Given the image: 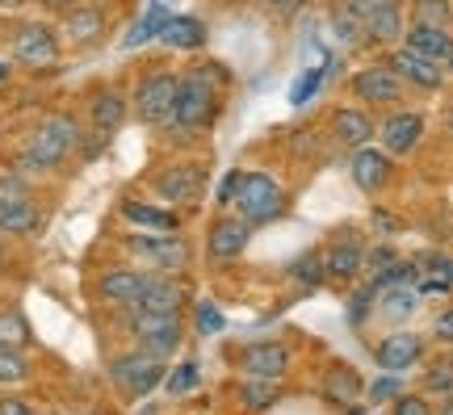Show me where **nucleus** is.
I'll use <instances>...</instances> for the list:
<instances>
[{
	"instance_id": "obj_4",
	"label": "nucleus",
	"mask_w": 453,
	"mask_h": 415,
	"mask_svg": "<svg viewBox=\"0 0 453 415\" xmlns=\"http://www.w3.org/2000/svg\"><path fill=\"white\" fill-rule=\"evenodd\" d=\"M180 72L173 67H147L139 84L130 88V118H139L147 130H164L173 118V101H177Z\"/></svg>"
},
{
	"instance_id": "obj_44",
	"label": "nucleus",
	"mask_w": 453,
	"mask_h": 415,
	"mask_svg": "<svg viewBox=\"0 0 453 415\" xmlns=\"http://www.w3.org/2000/svg\"><path fill=\"white\" fill-rule=\"evenodd\" d=\"M370 227H373V235H382V240H395V235L403 231V219H399V214H390L387 206H373V210H370Z\"/></svg>"
},
{
	"instance_id": "obj_47",
	"label": "nucleus",
	"mask_w": 453,
	"mask_h": 415,
	"mask_svg": "<svg viewBox=\"0 0 453 415\" xmlns=\"http://www.w3.org/2000/svg\"><path fill=\"white\" fill-rule=\"evenodd\" d=\"M395 260H399V252H395L390 243H378V248H370V252H365V273H370V277H373V273L390 269Z\"/></svg>"
},
{
	"instance_id": "obj_6",
	"label": "nucleus",
	"mask_w": 453,
	"mask_h": 415,
	"mask_svg": "<svg viewBox=\"0 0 453 415\" xmlns=\"http://www.w3.org/2000/svg\"><path fill=\"white\" fill-rule=\"evenodd\" d=\"M9 55H13V64L30 67V72H50V67H59V59H64V34L55 30L47 17L21 21L9 34Z\"/></svg>"
},
{
	"instance_id": "obj_34",
	"label": "nucleus",
	"mask_w": 453,
	"mask_h": 415,
	"mask_svg": "<svg viewBox=\"0 0 453 415\" xmlns=\"http://www.w3.org/2000/svg\"><path fill=\"white\" fill-rule=\"evenodd\" d=\"M197 386H202V365H197L194 357H189V361H180L173 373H164V390H168L173 399L189 395V390H197Z\"/></svg>"
},
{
	"instance_id": "obj_23",
	"label": "nucleus",
	"mask_w": 453,
	"mask_h": 415,
	"mask_svg": "<svg viewBox=\"0 0 453 415\" xmlns=\"http://www.w3.org/2000/svg\"><path fill=\"white\" fill-rule=\"evenodd\" d=\"M424 352H428L424 335H416V332H387L382 340H378V349H373V361H378L382 373H407V369H416L424 361Z\"/></svg>"
},
{
	"instance_id": "obj_52",
	"label": "nucleus",
	"mask_w": 453,
	"mask_h": 415,
	"mask_svg": "<svg viewBox=\"0 0 453 415\" xmlns=\"http://www.w3.org/2000/svg\"><path fill=\"white\" fill-rule=\"evenodd\" d=\"M9 76H13V64H4V59H0V84L9 81Z\"/></svg>"
},
{
	"instance_id": "obj_24",
	"label": "nucleus",
	"mask_w": 453,
	"mask_h": 415,
	"mask_svg": "<svg viewBox=\"0 0 453 415\" xmlns=\"http://www.w3.org/2000/svg\"><path fill=\"white\" fill-rule=\"evenodd\" d=\"M189 306V286H185V273H147L143 298L139 311H173L180 315Z\"/></svg>"
},
{
	"instance_id": "obj_29",
	"label": "nucleus",
	"mask_w": 453,
	"mask_h": 415,
	"mask_svg": "<svg viewBox=\"0 0 453 415\" xmlns=\"http://www.w3.org/2000/svg\"><path fill=\"white\" fill-rule=\"evenodd\" d=\"M327 21H332V34H336L340 47H365V17L357 13L349 0H340V4H332V13H327Z\"/></svg>"
},
{
	"instance_id": "obj_8",
	"label": "nucleus",
	"mask_w": 453,
	"mask_h": 415,
	"mask_svg": "<svg viewBox=\"0 0 453 415\" xmlns=\"http://www.w3.org/2000/svg\"><path fill=\"white\" fill-rule=\"evenodd\" d=\"M42 227V206L34 202L30 193V176L13 173L0 176V235H13V240H30Z\"/></svg>"
},
{
	"instance_id": "obj_26",
	"label": "nucleus",
	"mask_w": 453,
	"mask_h": 415,
	"mask_svg": "<svg viewBox=\"0 0 453 415\" xmlns=\"http://www.w3.org/2000/svg\"><path fill=\"white\" fill-rule=\"evenodd\" d=\"M403 47L433 59L437 67H445V76H453V34L441 26H424V21H407Z\"/></svg>"
},
{
	"instance_id": "obj_31",
	"label": "nucleus",
	"mask_w": 453,
	"mask_h": 415,
	"mask_svg": "<svg viewBox=\"0 0 453 415\" xmlns=\"http://www.w3.org/2000/svg\"><path fill=\"white\" fill-rule=\"evenodd\" d=\"M324 84H327V64L324 67H319V64L303 67V72L294 76V84H290V105H294V110H307L311 101L324 93Z\"/></svg>"
},
{
	"instance_id": "obj_5",
	"label": "nucleus",
	"mask_w": 453,
	"mask_h": 415,
	"mask_svg": "<svg viewBox=\"0 0 453 415\" xmlns=\"http://www.w3.org/2000/svg\"><path fill=\"white\" fill-rule=\"evenodd\" d=\"M211 189V168L197 160H173L151 173V197L164 206L177 210H194Z\"/></svg>"
},
{
	"instance_id": "obj_30",
	"label": "nucleus",
	"mask_w": 453,
	"mask_h": 415,
	"mask_svg": "<svg viewBox=\"0 0 453 415\" xmlns=\"http://www.w3.org/2000/svg\"><path fill=\"white\" fill-rule=\"evenodd\" d=\"M361 390H365V382L357 378V369H349V365H332V369L324 373V395H327L332 403H340V407H357Z\"/></svg>"
},
{
	"instance_id": "obj_17",
	"label": "nucleus",
	"mask_w": 453,
	"mask_h": 415,
	"mask_svg": "<svg viewBox=\"0 0 453 415\" xmlns=\"http://www.w3.org/2000/svg\"><path fill=\"white\" fill-rule=\"evenodd\" d=\"M327 139L336 147H344V151H357V147H365L378 139V118H373V110H365V105H336V110L327 113Z\"/></svg>"
},
{
	"instance_id": "obj_51",
	"label": "nucleus",
	"mask_w": 453,
	"mask_h": 415,
	"mask_svg": "<svg viewBox=\"0 0 453 415\" xmlns=\"http://www.w3.org/2000/svg\"><path fill=\"white\" fill-rule=\"evenodd\" d=\"M42 4V13H64V9H72L76 0H38Z\"/></svg>"
},
{
	"instance_id": "obj_36",
	"label": "nucleus",
	"mask_w": 453,
	"mask_h": 415,
	"mask_svg": "<svg viewBox=\"0 0 453 415\" xmlns=\"http://www.w3.org/2000/svg\"><path fill=\"white\" fill-rule=\"evenodd\" d=\"M30 378V357L26 349H9V344H0V386H17Z\"/></svg>"
},
{
	"instance_id": "obj_49",
	"label": "nucleus",
	"mask_w": 453,
	"mask_h": 415,
	"mask_svg": "<svg viewBox=\"0 0 453 415\" xmlns=\"http://www.w3.org/2000/svg\"><path fill=\"white\" fill-rule=\"evenodd\" d=\"M433 340L453 349V306H449V311H441L437 319H433Z\"/></svg>"
},
{
	"instance_id": "obj_20",
	"label": "nucleus",
	"mask_w": 453,
	"mask_h": 415,
	"mask_svg": "<svg viewBox=\"0 0 453 415\" xmlns=\"http://www.w3.org/2000/svg\"><path fill=\"white\" fill-rule=\"evenodd\" d=\"M407 4L403 0H373L365 9V47H378V50H390L403 42L407 34Z\"/></svg>"
},
{
	"instance_id": "obj_21",
	"label": "nucleus",
	"mask_w": 453,
	"mask_h": 415,
	"mask_svg": "<svg viewBox=\"0 0 453 415\" xmlns=\"http://www.w3.org/2000/svg\"><path fill=\"white\" fill-rule=\"evenodd\" d=\"M387 67L407 84V88H416V93H441L445 81H449L445 67H437L433 59H424V55H416V50H407L403 42L387 50Z\"/></svg>"
},
{
	"instance_id": "obj_14",
	"label": "nucleus",
	"mask_w": 453,
	"mask_h": 415,
	"mask_svg": "<svg viewBox=\"0 0 453 415\" xmlns=\"http://www.w3.org/2000/svg\"><path fill=\"white\" fill-rule=\"evenodd\" d=\"M424 134H428V118L420 110H387V118L378 122V147L395 156V160H403L411 156L416 147L424 143Z\"/></svg>"
},
{
	"instance_id": "obj_40",
	"label": "nucleus",
	"mask_w": 453,
	"mask_h": 415,
	"mask_svg": "<svg viewBox=\"0 0 453 415\" xmlns=\"http://www.w3.org/2000/svg\"><path fill=\"white\" fill-rule=\"evenodd\" d=\"M223 327H226L223 311H219V306H214L211 298H197V303H194V332L211 340V335H219Z\"/></svg>"
},
{
	"instance_id": "obj_43",
	"label": "nucleus",
	"mask_w": 453,
	"mask_h": 415,
	"mask_svg": "<svg viewBox=\"0 0 453 415\" xmlns=\"http://www.w3.org/2000/svg\"><path fill=\"white\" fill-rule=\"evenodd\" d=\"M240 176H243V168H226L223 181L214 185V206H219V210H231V206H235V193H240Z\"/></svg>"
},
{
	"instance_id": "obj_18",
	"label": "nucleus",
	"mask_w": 453,
	"mask_h": 415,
	"mask_svg": "<svg viewBox=\"0 0 453 415\" xmlns=\"http://www.w3.org/2000/svg\"><path fill=\"white\" fill-rule=\"evenodd\" d=\"M365 252H370V243L361 240V235L340 231L324 252L327 281H336V286H353V281H361V277H365Z\"/></svg>"
},
{
	"instance_id": "obj_2",
	"label": "nucleus",
	"mask_w": 453,
	"mask_h": 415,
	"mask_svg": "<svg viewBox=\"0 0 453 415\" xmlns=\"http://www.w3.org/2000/svg\"><path fill=\"white\" fill-rule=\"evenodd\" d=\"M223 101L226 93L223 88H214L211 81H202L194 67H185L180 72V84H177V101H173V118H168V127L177 139H197V134H211L214 122H219V113H223Z\"/></svg>"
},
{
	"instance_id": "obj_16",
	"label": "nucleus",
	"mask_w": 453,
	"mask_h": 415,
	"mask_svg": "<svg viewBox=\"0 0 453 415\" xmlns=\"http://www.w3.org/2000/svg\"><path fill=\"white\" fill-rule=\"evenodd\" d=\"M248 243H252V227L243 223L235 210H219V219L206 227V260L219 265V269L240 260L248 252Z\"/></svg>"
},
{
	"instance_id": "obj_22",
	"label": "nucleus",
	"mask_w": 453,
	"mask_h": 415,
	"mask_svg": "<svg viewBox=\"0 0 453 415\" xmlns=\"http://www.w3.org/2000/svg\"><path fill=\"white\" fill-rule=\"evenodd\" d=\"M143 286H147V269L118 265V269H105L97 281H93V294H97V303H105V306L134 311V306H139V298H143Z\"/></svg>"
},
{
	"instance_id": "obj_25",
	"label": "nucleus",
	"mask_w": 453,
	"mask_h": 415,
	"mask_svg": "<svg viewBox=\"0 0 453 415\" xmlns=\"http://www.w3.org/2000/svg\"><path fill=\"white\" fill-rule=\"evenodd\" d=\"M290 369H294V352H290V344H281V340H260L252 349H243V373H248V378L281 382Z\"/></svg>"
},
{
	"instance_id": "obj_41",
	"label": "nucleus",
	"mask_w": 453,
	"mask_h": 415,
	"mask_svg": "<svg viewBox=\"0 0 453 415\" xmlns=\"http://www.w3.org/2000/svg\"><path fill=\"white\" fill-rule=\"evenodd\" d=\"M370 311H378V289L365 281V286H357L353 294H349V323L361 327V323L370 319Z\"/></svg>"
},
{
	"instance_id": "obj_37",
	"label": "nucleus",
	"mask_w": 453,
	"mask_h": 415,
	"mask_svg": "<svg viewBox=\"0 0 453 415\" xmlns=\"http://www.w3.org/2000/svg\"><path fill=\"white\" fill-rule=\"evenodd\" d=\"M240 399L248 411H269L277 403V382H269V378H248V382L240 386Z\"/></svg>"
},
{
	"instance_id": "obj_9",
	"label": "nucleus",
	"mask_w": 453,
	"mask_h": 415,
	"mask_svg": "<svg viewBox=\"0 0 453 415\" xmlns=\"http://www.w3.org/2000/svg\"><path fill=\"white\" fill-rule=\"evenodd\" d=\"M164 373H168L164 357L139 349V344L130 352H118L110 361V382L118 386L127 399H147L156 386H164Z\"/></svg>"
},
{
	"instance_id": "obj_1",
	"label": "nucleus",
	"mask_w": 453,
	"mask_h": 415,
	"mask_svg": "<svg viewBox=\"0 0 453 415\" xmlns=\"http://www.w3.org/2000/svg\"><path fill=\"white\" fill-rule=\"evenodd\" d=\"M81 147H84L81 118L67 113V110H55L30 130V139H26V147L17 151L13 168L21 176H50V173H59Z\"/></svg>"
},
{
	"instance_id": "obj_54",
	"label": "nucleus",
	"mask_w": 453,
	"mask_h": 415,
	"mask_svg": "<svg viewBox=\"0 0 453 415\" xmlns=\"http://www.w3.org/2000/svg\"><path fill=\"white\" fill-rule=\"evenodd\" d=\"M441 415H453V399H449V403H445V407H441Z\"/></svg>"
},
{
	"instance_id": "obj_13",
	"label": "nucleus",
	"mask_w": 453,
	"mask_h": 415,
	"mask_svg": "<svg viewBox=\"0 0 453 415\" xmlns=\"http://www.w3.org/2000/svg\"><path fill=\"white\" fill-rule=\"evenodd\" d=\"M130 122V96L122 88H97V93L88 96V134H93V156H97L101 147L110 143L118 130Z\"/></svg>"
},
{
	"instance_id": "obj_7",
	"label": "nucleus",
	"mask_w": 453,
	"mask_h": 415,
	"mask_svg": "<svg viewBox=\"0 0 453 415\" xmlns=\"http://www.w3.org/2000/svg\"><path fill=\"white\" fill-rule=\"evenodd\" d=\"M127 248L147 273H189L194 269V243L185 235H151V231H130L122 235Z\"/></svg>"
},
{
	"instance_id": "obj_48",
	"label": "nucleus",
	"mask_w": 453,
	"mask_h": 415,
	"mask_svg": "<svg viewBox=\"0 0 453 415\" xmlns=\"http://www.w3.org/2000/svg\"><path fill=\"white\" fill-rule=\"evenodd\" d=\"M260 4H265L277 21H286V26H290L294 17H298V9H303V0H260Z\"/></svg>"
},
{
	"instance_id": "obj_55",
	"label": "nucleus",
	"mask_w": 453,
	"mask_h": 415,
	"mask_svg": "<svg viewBox=\"0 0 453 415\" xmlns=\"http://www.w3.org/2000/svg\"><path fill=\"white\" fill-rule=\"evenodd\" d=\"M0 273H4V240H0Z\"/></svg>"
},
{
	"instance_id": "obj_56",
	"label": "nucleus",
	"mask_w": 453,
	"mask_h": 415,
	"mask_svg": "<svg viewBox=\"0 0 453 415\" xmlns=\"http://www.w3.org/2000/svg\"><path fill=\"white\" fill-rule=\"evenodd\" d=\"M445 127H449V139H453V110H449V122H445Z\"/></svg>"
},
{
	"instance_id": "obj_53",
	"label": "nucleus",
	"mask_w": 453,
	"mask_h": 415,
	"mask_svg": "<svg viewBox=\"0 0 453 415\" xmlns=\"http://www.w3.org/2000/svg\"><path fill=\"white\" fill-rule=\"evenodd\" d=\"M26 0H0V9H21Z\"/></svg>"
},
{
	"instance_id": "obj_19",
	"label": "nucleus",
	"mask_w": 453,
	"mask_h": 415,
	"mask_svg": "<svg viewBox=\"0 0 453 415\" xmlns=\"http://www.w3.org/2000/svg\"><path fill=\"white\" fill-rule=\"evenodd\" d=\"M349 181L365 197H378L395 181V156H387L378 143L357 147V151H349Z\"/></svg>"
},
{
	"instance_id": "obj_10",
	"label": "nucleus",
	"mask_w": 453,
	"mask_h": 415,
	"mask_svg": "<svg viewBox=\"0 0 453 415\" xmlns=\"http://www.w3.org/2000/svg\"><path fill=\"white\" fill-rule=\"evenodd\" d=\"M127 327L134 335V344L147 352H156V357H173L180 349V340H185V319L173 315V311H127Z\"/></svg>"
},
{
	"instance_id": "obj_11",
	"label": "nucleus",
	"mask_w": 453,
	"mask_h": 415,
	"mask_svg": "<svg viewBox=\"0 0 453 415\" xmlns=\"http://www.w3.org/2000/svg\"><path fill=\"white\" fill-rule=\"evenodd\" d=\"M110 26H113V13L105 0H76L72 9L59 13V34H64L67 47L76 50H93L110 38Z\"/></svg>"
},
{
	"instance_id": "obj_15",
	"label": "nucleus",
	"mask_w": 453,
	"mask_h": 415,
	"mask_svg": "<svg viewBox=\"0 0 453 415\" xmlns=\"http://www.w3.org/2000/svg\"><path fill=\"white\" fill-rule=\"evenodd\" d=\"M122 223H130L134 231H151V235H180L185 231V210L164 206L156 197H122L118 202Z\"/></svg>"
},
{
	"instance_id": "obj_45",
	"label": "nucleus",
	"mask_w": 453,
	"mask_h": 415,
	"mask_svg": "<svg viewBox=\"0 0 453 415\" xmlns=\"http://www.w3.org/2000/svg\"><path fill=\"white\" fill-rule=\"evenodd\" d=\"M399 395H403V378L399 373H382L370 386V403H390V399H399Z\"/></svg>"
},
{
	"instance_id": "obj_46",
	"label": "nucleus",
	"mask_w": 453,
	"mask_h": 415,
	"mask_svg": "<svg viewBox=\"0 0 453 415\" xmlns=\"http://www.w3.org/2000/svg\"><path fill=\"white\" fill-rule=\"evenodd\" d=\"M390 415H433V403L424 399V395H399L395 399V407H390Z\"/></svg>"
},
{
	"instance_id": "obj_35",
	"label": "nucleus",
	"mask_w": 453,
	"mask_h": 415,
	"mask_svg": "<svg viewBox=\"0 0 453 415\" xmlns=\"http://www.w3.org/2000/svg\"><path fill=\"white\" fill-rule=\"evenodd\" d=\"M30 340H34L30 319H26L21 311H0V344H9V349H26Z\"/></svg>"
},
{
	"instance_id": "obj_57",
	"label": "nucleus",
	"mask_w": 453,
	"mask_h": 415,
	"mask_svg": "<svg viewBox=\"0 0 453 415\" xmlns=\"http://www.w3.org/2000/svg\"><path fill=\"white\" fill-rule=\"evenodd\" d=\"M139 415H156V407H143V411H139Z\"/></svg>"
},
{
	"instance_id": "obj_58",
	"label": "nucleus",
	"mask_w": 453,
	"mask_h": 415,
	"mask_svg": "<svg viewBox=\"0 0 453 415\" xmlns=\"http://www.w3.org/2000/svg\"><path fill=\"white\" fill-rule=\"evenodd\" d=\"M84 415H97V411H84Z\"/></svg>"
},
{
	"instance_id": "obj_39",
	"label": "nucleus",
	"mask_w": 453,
	"mask_h": 415,
	"mask_svg": "<svg viewBox=\"0 0 453 415\" xmlns=\"http://www.w3.org/2000/svg\"><path fill=\"white\" fill-rule=\"evenodd\" d=\"M290 156H298V160H315V156H324V130H315V127L290 130Z\"/></svg>"
},
{
	"instance_id": "obj_38",
	"label": "nucleus",
	"mask_w": 453,
	"mask_h": 415,
	"mask_svg": "<svg viewBox=\"0 0 453 415\" xmlns=\"http://www.w3.org/2000/svg\"><path fill=\"white\" fill-rule=\"evenodd\" d=\"M424 395H441V399H453V361L449 357H441L428 365L424 373Z\"/></svg>"
},
{
	"instance_id": "obj_42",
	"label": "nucleus",
	"mask_w": 453,
	"mask_h": 415,
	"mask_svg": "<svg viewBox=\"0 0 453 415\" xmlns=\"http://www.w3.org/2000/svg\"><path fill=\"white\" fill-rule=\"evenodd\" d=\"M294 277L303 281V286H319V281H327L324 273V252H303L298 260H294Z\"/></svg>"
},
{
	"instance_id": "obj_32",
	"label": "nucleus",
	"mask_w": 453,
	"mask_h": 415,
	"mask_svg": "<svg viewBox=\"0 0 453 415\" xmlns=\"http://www.w3.org/2000/svg\"><path fill=\"white\" fill-rule=\"evenodd\" d=\"M416 303H420L416 286H387V289H378V311H382L387 319H407V315L416 311Z\"/></svg>"
},
{
	"instance_id": "obj_27",
	"label": "nucleus",
	"mask_w": 453,
	"mask_h": 415,
	"mask_svg": "<svg viewBox=\"0 0 453 415\" xmlns=\"http://www.w3.org/2000/svg\"><path fill=\"white\" fill-rule=\"evenodd\" d=\"M160 42L168 50H180V55H197V50H206V42H211V26L197 13H173L160 34Z\"/></svg>"
},
{
	"instance_id": "obj_3",
	"label": "nucleus",
	"mask_w": 453,
	"mask_h": 415,
	"mask_svg": "<svg viewBox=\"0 0 453 415\" xmlns=\"http://www.w3.org/2000/svg\"><path fill=\"white\" fill-rule=\"evenodd\" d=\"M231 210L257 231V227H269L290 214V193H286V185H281L273 173H265V168H252V173H248V168H243L240 193H235V206Z\"/></svg>"
},
{
	"instance_id": "obj_28",
	"label": "nucleus",
	"mask_w": 453,
	"mask_h": 415,
	"mask_svg": "<svg viewBox=\"0 0 453 415\" xmlns=\"http://www.w3.org/2000/svg\"><path fill=\"white\" fill-rule=\"evenodd\" d=\"M168 17H173V9L164 4V0H151L147 4V13L130 26V34H122V47L127 50H139V47H147V42H160V34H164V26H168Z\"/></svg>"
},
{
	"instance_id": "obj_50",
	"label": "nucleus",
	"mask_w": 453,
	"mask_h": 415,
	"mask_svg": "<svg viewBox=\"0 0 453 415\" xmlns=\"http://www.w3.org/2000/svg\"><path fill=\"white\" fill-rule=\"evenodd\" d=\"M0 415H38V411L21 399H0Z\"/></svg>"
},
{
	"instance_id": "obj_33",
	"label": "nucleus",
	"mask_w": 453,
	"mask_h": 415,
	"mask_svg": "<svg viewBox=\"0 0 453 415\" xmlns=\"http://www.w3.org/2000/svg\"><path fill=\"white\" fill-rule=\"evenodd\" d=\"M407 17H411V21H424V26L449 30L453 26V4L449 0H411V4H407Z\"/></svg>"
},
{
	"instance_id": "obj_12",
	"label": "nucleus",
	"mask_w": 453,
	"mask_h": 415,
	"mask_svg": "<svg viewBox=\"0 0 453 415\" xmlns=\"http://www.w3.org/2000/svg\"><path fill=\"white\" fill-rule=\"evenodd\" d=\"M349 93H353L357 105H365V110H399L407 96V84L390 72L387 59H378V64L357 67L353 76H349Z\"/></svg>"
}]
</instances>
